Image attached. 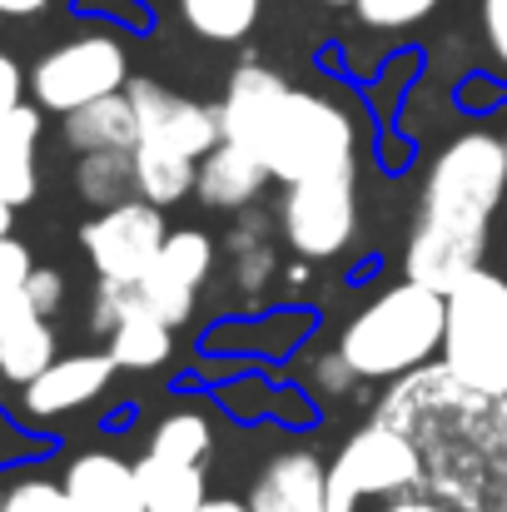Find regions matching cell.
Returning a JSON list of instances; mask_svg holds the SVG:
<instances>
[{
    "instance_id": "11",
    "label": "cell",
    "mask_w": 507,
    "mask_h": 512,
    "mask_svg": "<svg viewBox=\"0 0 507 512\" xmlns=\"http://www.w3.org/2000/svg\"><path fill=\"white\" fill-rule=\"evenodd\" d=\"M209 269H214V239L199 234V229H169L165 249L155 254L150 274H145L135 289H140V299H145L165 324L179 329V324L194 314V299H199Z\"/></svg>"
},
{
    "instance_id": "19",
    "label": "cell",
    "mask_w": 507,
    "mask_h": 512,
    "mask_svg": "<svg viewBox=\"0 0 507 512\" xmlns=\"http://www.w3.org/2000/svg\"><path fill=\"white\" fill-rule=\"evenodd\" d=\"M60 135L75 155H95V150H135L140 145V115L130 105V95H105L85 110L60 115Z\"/></svg>"
},
{
    "instance_id": "16",
    "label": "cell",
    "mask_w": 507,
    "mask_h": 512,
    "mask_svg": "<svg viewBox=\"0 0 507 512\" xmlns=\"http://www.w3.org/2000/svg\"><path fill=\"white\" fill-rule=\"evenodd\" d=\"M55 348H60V343H55L50 314H40L25 294L0 309V378H5L10 388H25L30 378H40V373L60 358Z\"/></svg>"
},
{
    "instance_id": "21",
    "label": "cell",
    "mask_w": 507,
    "mask_h": 512,
    "mask_svg": "<svg viewBox=\"0 0 507 512\" xmlns=\"http://www.w3.org/2000/svg\"><path fill=\"white\" fill-rule=\"evenodd\" d=\"M105 353L120 368H160L174 353V324H165L145 299H135V309L105 334Z\"/></svg>"
},
{
    "instance_id": "12",
    "label": "cell",
    "mask_w": 507,
    "mask_h": 512,
    "mask_svg": "<svg viewBox=\"0 0 507 512\" xmlns=\"http://www.w3.org/2000/svg\"><path fill=\"white\" fill-rule=\"evenodd\" d=\"M115 368H120V363H115L105 348L65 353V358H55L40 378H30V383L20 388V408H25V418H30V423L65 418V413H75V408L95 403V398L110 388Z\"/></svg>"
},
{
    "instance_id": "13",
    "label": "cell",
    "mask_w": 507,
    "mask_h": 512,
    "mask_svg": "<svg viewBox=\"0 0 507 512\" xmlns=\"http://www.w3.org/2000/svg\"><path fill=\"white\" fill-rule=\"evenodd\" d=\"M249 512H329V463L304 448L274 453L249 488Z\"/></svg>"
},
{
    "instance_id": "6",
    "label": "cell",
    "mask_w": 507,
    "mask_h": 512,
    "mask_svg": "<svg viewBox=\"0 0 507 512\" xmlns=\"http://www.w3.org/2000/svg\"><path fill=\"white\" fill-rule=\"evenodd\" d=\"M125 85H130V55L105 30H85L75 40H60L30 70L35 105L40 110H55V115L85 110V105H95L105 95H120Z\"/></svg>"
},
{
    "instance_id": "28",
    "label": "cell",
    "mask_w": 507,
    "mask_h": 512,
    "mask_svg": "<svg viewBox=\"0 0 507 512\" xmlns=\"http://www.w3.org/2000/svg\"><path fill=\"white\" fill-rule=\"evenodd\" d=\"M135 299H140V289H135V284L100 279V284H95V304H90V329H95V334H110V329L135 309Z\"/></svg>"
},
{
    "instance_id": "38",
    "label": "cell",
    "mask_w": 507,
    "mask_h": 512,
    "mask_svg": "<svg viewBox=\"0 0 507 512\" xmlns=\"http://www.w3.org/2000/svg\"><path fill=\"white\" fill-rule=\"evenodd\" d=\"M503 145H507V135H503Z\"/></svg>"
},
{
    "instance_id": "33",
    "label": "cell",
    "mask_w": 507,
    "mask_h": 512,
    "mask_svg": "<svg viewBox=\"0 0 507 512\" xmlns=\"http://www.w3.org/2000/svg\"><path fill=\"white\" fill-rule=\"evenodd\" d=\"M40 10H50V0H0V15H10V20H30Z\"/></svg>"
},
{
    "instance_id": "2",
    "label": "cell",
    "mask_w": 507,
    "mask_h": 512,
    "mask_svg": "<svg viewBox=\"0 0 507 512\" xmlns=\"http://www.w3.org/2000/svg\"><path fill=\"white\" fill-rule=\"evenodd\" d=\"M507 194V145L488 130L458 135L423 179L418 219L408 234V279L448 294L473 269H483L488 229Z\"/></svg>"
},
{
    "instance_id": "32",
    "label": "cell",
    "mask_w": 507,
    "mask_h": 512,
    "mask_svg": "<svg viewBox=\"0 0 507 512\" xmlns=\"http://www.w3.org/2000/svg\"><path fill=\"white\" fill-rule=\"evenodd\" d=\"M483 35H488L493 55L507 65V0H483Z\"/></svg>"
},
{
    "instance_id": "14",
    "label": "cell",
    "mask_w": 507,
    "mask_h": 512,
    "mask_svg": "<svg viewBox=\"0 0 507 512\" xmlns=\"http://www.w3.org/2000/svg\"><path fill=\"white\" fill-rule=\"evenodd\" d=\"M284 90H289V80H284L279 70H269V65H259V60L239 65V70L229 75V85H224V100H219V130H224V140L259 155L264 125H269L274 105L284 100ZM264 170H269V165H264Z\"/></svg>"
},
{
    "instance_id": "34",
    "label": "cell",
    "mask_w": 507,
    "mask_h": 512,
    "mask_svg": "<svg viewBox=\"0 0 507 512\" xmlns=\"http://www.w3.org/2000/svg\"><path fill=\"white\" fill-rule=\"evenodd\" d=\"M378 512H453L448 503H438V498H398V503H388V508Z\"/></svg>"
},
{
    "instance_id": "31",
    "label": "cell",
    "mask_w": 507,
    "mask_h": 512,
    "mask_svg": "<svg viewBox=\"0 0 507 512\" xmlns=\"http://www.w3.org/2000/svg\"><path fill=\"white\" fill-rule=\"evenodd\" d=\"M25 90H30V75L0 50V120H5L15 105H25Z\"/></svg>"
},
{
    "instance_id": "5",
    "label": "cell",
    "mask_w": 507,
    "mask_h": 512,
    "mask_svg": "<svg viewBox=\"0 0 507 512\" xmlns=\"http://www.w3.org/2000/svg\"><path fill=\"white\" fill-rule=\"evenodd\" d=\"M463 383L483 393H507V279L473 269L448 289V324L438 353Z\"/></svg>"
},
{
    "instance_id": "18",
    "label": "cell",
    "mask_w": 507,
    "mask_h": 512,
    "mask_svg": "<svg viewBox=\"0 0 507 512\" xmlns=\"http://www.w3.org/2000/svg\"><path fill=\"white\" fill-rule=\"evenodd\" d=\"M45 110L40 105H15L5 120H0V199L10 209L30 204L35 189H40V165H35V150H40V120Z\"/></svg>"
},
{
    "instance_id": "27",
    "label": "cell",
    "mask_w": 507,
    "mask_h": 512,
    "mask_svg": "<svg viewBox=\"0 0 507 512\" xmlns=\"http://www.w3.org/2000/svg\"><path fill=\"white\" fill-rule=\"evenodd\" d=\"M438 0H353L358 20L373 25V30H403V25H418Z\"/></svg>"
},
{
    "instance_id": "15",
    "label": "cell",
    "mask_w": 507,
    "mask_h": 512,
    "mask_svg": "<svg viewBox=\"0 0 507 512\" xmlns=\"http://www.w3.org/2000/svg\"><path fill=\"white\" fill-rule=\"evenodd\" d=\"M65 493L75 512H145V493H140V473L135 463L115 458V453H80L65 468Z\"/></svg>"
},
{
    "instance_id": "9",
    "label": "cell",
    "mask_w": 507,
    "mask_h": 512,
    "mask_svg": "<svg viewBox=\"0 0 507 512\" xmlns=\"http://www.w3.org/2000/svg\"><path fill=\"white\" fill-rule=\"evenodd\" d=\"M284 239L299 259H334L358 234V170L289 184L279 209Z\"/></svg>"
},
{
    "instance_id": "30",
    "label": "cell",
    "mask_w": 507,
    "mask_h": 512,
    "mask_svg": "<svg viewBox=\"0 0 507 512\" xmlns=\"http://www.w3.org/2000/svg\"><path fill=\"white\" fill-rule=\"evenodd\" d=\"M20 294H25L40 314H50V319H55V314H60V304H65V279H60V269H40V264H35Z\"/></svg>"
},
{
    "instance_id": "10",
    "label": "cell",
    "mask_w": 507,
    "mask_h": 512,
    "mask_svg": "<svg viewBox=\"0 0 507 512\" xmlns=\"http://www.w3.org/2000/svg\"><path fill=\"white\" fill-rule=\"evenodd\" d=\"M125 95H130V105L140 115V140H150V145H169V150H179L189 160H204L224 140L219 105L184 100V95H174V90L155 85V80H130Z\"/></svg>"
},
{
    "instance_id": "37",
    "label": "cell",
    "mask_w": 507,
    "mask_h": 512,
    "mask_svg": "<svg viewBox=\"0 0 507 512\" xmlns=\"http://www.w3.org/2000/svg\"><path fill=\"white\" fill-rule=\"evenodd\" d=\"M329 5H353V0H329Z\"/></svg>"
},
{
    "instance_id": "3",
    "label": "cell",
    "mask_w": 507,
    "mask_h": 512,
    "mask_svg": "<svg viewBox=\"0 0 507 512\" xmlns=\"http://www.w3.org/2000/svg\"><path fill=\"white\" fill-rule=\"evenodd\" d=\"M443 324H448V294L403 279L368 299L338 334V353L358 378H403L433 353H443Z\"/></svg>"
},
{
    "instance_id": "7",
    "label": "cell",
    "mask_w": 507,
    "mask_h": 512,
    "mask_svg": "<svg viewBox=\"0 0 507 512\" xmlns=\"http://www.w3.org/2000/svg\"><path fill=\"white\" fill-rule=\"evenodd\" d=\"M423 468H418V448L383 428V423H368L358 428L338 458L329 463V512H358L363 498H393V493H408L418 488Z\"/></svg>"
},
{
    "instance_id": "23",
    "label": "cell",
    "mask_w": 507,
    "mask_h": 512,
    "mask_svg": "<svg viewBox=\"0 0 507 512\" xmlns=\"http://www.w3.org/2000/svg\"><path fill=\"white\" fill-rule=\"evenodd\" d=\"M194 174H199V160L169 150V145H150L140 140L135 145V184H140V199L150 204H179L189 189H194Z\"/></svg>"
},
{
    "instance_id": "22",
    "label": "cell",
    "mask_w": 507,
    "mask_h": 512,
    "mask_svg": "<svg viewBox=\"0 0 507 512\" xmlns=\"http://www.w3.org/2000/svg\"><path fill=\"white\" fill-rule=\"evenodd\" d=\"M75 189H80V199L95 204V209H115V204H125V199H140L135 150H95V155H80Z\"/></svg>"
},
{
    "instance_id": "35",
    "label": "cell",
    "mask_w": 507,
    "mask_h": 512,
    "mask_svg": "<svg viewBox=\"0 0 507 512\" xmlns=\"http://www.w3.org/2000/svg\"><path fill=\"white\" fill-rule=\"evenodd\" d=\"M199 512H249V503H234V498H204Z\"/></svg>"
},
{
    "instance_id": "1",
    "label": "cell",
    "mask_w": 507,
    "mask_h": 512,
    "mask_svg": "<svg viewBox=\"0 0 507 512\" xmlns=\"http://www.w3.org/2000/svg\"><path fill=\"white\" fill-rule=\"evenodd\" d=\"M373 423L418 448L423 498L453 512H507V393H483L433 358L393 378Z\"/></svg>"
},
{
    "instance_id": "17",
    "label": "cell",
    "mask_w": 507,
    "mask_h": 512,
    "mask_svg": "<svg viewBox=\"0 0 507 512\" xmlns=\"http://www.w3.org/2000/svg\"><path fill=\"white\" fill-rule=\"evenodd\" d=\"M269 184V170L254 150L244 145H229L219 140L204 160H199V174H194V194L209 204V209H244L259 199V189Z\"/></svg>"
},
{
    "instance_id": "25",
    "label": "cell",
    "mask_w": 507,
    "mask_h": 512,
    "mask_svg": "<svg viewBox=\"0 0 507 512\" xmlns=\"http://www.w3.org/2000/svg\"><path fill=\"white\" fill-rule=\"evenodd\" d=\"M214 448V428L204 413L194 408H179V413H165L150 433V448L145 453H160V458H174V463H204Z\"/></svg>"
},
{
    "instance_id": "26",
    "label": "cell",
    "mask_w": 507,
    "mask_h": 512,
    "mask_svg": "<svg viewBox=\"0 0 507 512\" xmlns=\"http://www.w3.org/2000/svg\"><path fill=\"white\" fill-rule=\"evenodd\" d=\"M0 512H75L65 483H50V478H20L10 483V493L0 498Z\"/></svg>"
},
{
    "instance_id": "8",
    "label": "cell",
    "mask_w": 507,
    "mask_h": 512,
    "mask_svg": "<svg viewBox=\"0 0 507 512\" xmlns=\"http://www.w3.org/2000/svg\"><path fill=\"white\" fill-rule=\"evenodd\" d=\"M165 239V209L150 199H125L115 209H95V219L80 229V249H85L95 279H115V284H140L150 274L155 254L165 249Z\"/></svg>"
},
{
    "instance_id": "20",
    "label": "cell",
    "mask_w": 507,
    "mask_h": 512,
    "mask_svg": "<svg viewBox=\"0 0 507 512\" xmlns=\"http://www.w3.org/2000/svg\"><path fill=\"white\" fill-rule=\"evenodd\" d=\"M135 473H140L145 512H199L204 498H209L199 463H174V458H160V453H145L135 463Z\"/></svg>"
},
{
    "instance_id": "4",
    "label": "cell",
    "mask_w": 507,
    "mask_h": 512,
    "mask_svg": "<svg viewBox=\"0 0 507 512\" xmlns=\"http://www.w3.org/2000/svg\"><path fill=\"white\" fill-rule=\"evenodd\" d=\"M259 160L269 165V179H279V184L353 174L358 170V155H353V120L338 110L334 100L289 85L284 100L274 105L269 125H264Z\"/></svg>"
},
{
    "instance_id": "29",
    "label": "cell",
    "mask_w": 507,
    "mask_h": 512,
    "mask_svg": "<svg viewBox=\"0 0 507 512\" xmlns=\"http://www.w3.org/2000/svg\"><path fill=\"white\" fill-rule=\"evenodd\" d=\"M30 269H35L30 249H25L15 234H0V309H5L10 299H20V289H25Z\"/></svg>"
},
{
    "instance_id": "36",
    "label": "cell",
    "mask_w": 507,
    "mask_h": 512,
    "mask_svg": "<svg viewBox=\"0 0 507 512\" xmlns=\"http://www.w3.org/2000/svg\"><path fill=\"white\" fill-rule=\"evenodd\" d=\"M10 219H15V209H10V204L0 199V234H10Z\"/></svg>"
},
{
    "instance_id": "24",
    "label": "cell",
    "mask_w": 507,
    "mask_h": 512,
    "mask_svg": "<svg viewBox=\"0 0 507 512\" xmlns=\"http://www.w3.org/2000/svg\"><path fill=\"white\" fill-rule=\"evenodd\" d=\"M259 5L264 0H179L189 30L204 35V40H219V45L244 40L254 30V20H259Z\"/></svg>"
}]
</instances>
